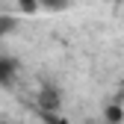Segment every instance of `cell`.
Segmentation results:
<instances>
[{
	"label": "cell",
	"mask_w": 124,
	"mask_h": 124,
	"mask_svg": "<svg viewBox=\"0 0 124 124\" xmlns=\"http://www.w3.org/2000/svg\"><path fill=\"white\" fill-rule=\"evenodd\" d=\"M103 118L109 121V124H121V121H124V109H121L118 103H109V106H106V112H103Z\"/></svg>",
	"instance_id": "3"
},
{
	"label": "cell",
	"mask_w": 124,
	"mask_h": 124,
	"mask_svg": "<svg viewBox=\"0 0 124 124\" xmlns=\"http://www.w3.org/2000/svg\"><path fill=\"white\" fill-rule=\"evenodd\" d=\"M118 92H121V101H124V80L118 83Z\"/></svg>",
	"instance_id": "6"
},
{
	"label": "cell",
	"mask_w": 124,
	"mask_h": 124,
	"mask_svg": "<svg viewBox=\"0 0 124 124\" xmlns=\"http://www.w3.org/2000/svg\"><path fill=\"white\" fill-rule=\"evenodd\" d=\"M39 6L44 12H62V9L71 6V0H39Z\"/></svg>",
	"instance_id": "4"
},
{
	"label": "cell",
	"mask_w": 124,
	"mask_h": 124,
	"mask_svg": "<svg viewBox=\"0 0 124 124\" xmlns=\"http://www.w3.org/2000/svg\"><path fill=\"white\" fill-rule=\"evenodd\" d=\"M39 103L44 106V109H56V103H59V95H56V89H44L41 95H39Z\"/></svg>",
	"instance_id": "2"
},
{
	"label": "cell",
	"mask_w": 124,
	"mask_h": 124,
	"mask_svg": "<svg viewBox=\"0 0 124 124\" xmlns=\"http://www.w3.org/2000/svg\"><path fill=\"white\" fill-rule=\"evenodd\" d=\"M15 74H18V62L9 56H0V86H9Z\"/></svg>",
	"instance_id": "1"
},
{
	"label": "cell",
	"mask_w": 124,
	"mask_h": 124,
	"mask_svg": "<svg viewBox=\"0 0 124 124\" xmlns=\"http://www.w3.org/2000/svg\"><path fill=\"white\" fill-rule=\"evenodd\" d=\"M15 27H18V18H9V15H0V39H3L6 33H12Z\"/></svg>",
	"instance_id": "5"
}]
</instances>
